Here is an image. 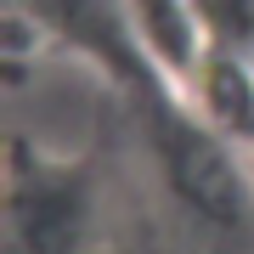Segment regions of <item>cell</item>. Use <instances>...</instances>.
<instances>
[{
  "mask_svg": "<svg viewBox=\"0 0 254 254\" xmlns=\"http://www.w3.org/2000/svg\"><path fill=\"white\" fill-rule=\"evenodd\" d=\"M79 243V192L63 181H17L11 254H68Z\"/></svg>",
  "mask_w": 254,
  "mask_h": 254,
  "instance_id": "cell-1",
  "label": "cell"
},
{
  "mask_svg": "<svg viewBox=\"0 0 254 254\" xmlns=\"http://www.w3.org/2000/svg\"><path fill=\"white\" fill-rule=\"evenodd\" d=\"M147 34L158 40L164 57H187V17H181V0H136Z\"/></svg>",
  "mask_w": 254,
  "mask_h": 254,
  "instance_id": "cell-2",
  "label": "cell"
}]
</instances>
